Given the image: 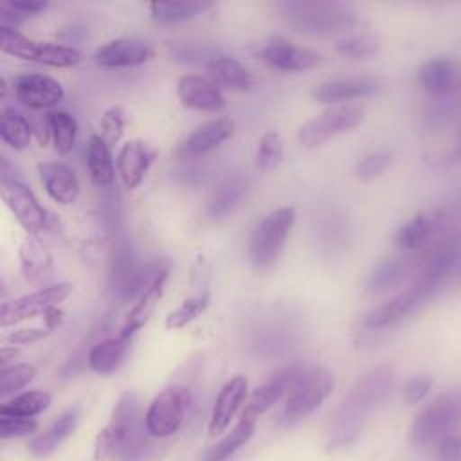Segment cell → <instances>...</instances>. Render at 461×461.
Segmentation results:
<instances>
[{"label": "cell", "mask_w": 461, "mask_h": 461, "mask_svg": "<svg viewBox=\"0 0 461 461\" xmlns=\"http://www.w3.org/2000/svg\"><path fill=\"white\" fill-rule=\"evenodd\" d=\"M43 321H45V328H49L50 331L56 330V328L63 322V310H61L59 306L50 308V310L43 315Z\"/></svg>", "instance_id": "51"}, {"label": "cell", "mask_w": 461, "mask_h": 461, "mask_svg": "<svg viewBox=\"0 0 461 461\" xmlns=\"http://www.w3.org/2000/svg\"><path fill=\"white\" fill-rule=\"evenodd\" d=\"M421 303H425L411 286L398 295L391 297L389 301L375 306L364 315V326L367 330H384L398 321H402L405 315H409L412 310H416Z\"/></svg>", "instance_id": "27"}, {"label": "cell", "mask_w": 461, "mask_h": 461, "mask_svg": "<svg viewBox=\"0 0 461 461\" xmlns=\"http://www.w3.org/2000/svg\"><path fill=\"white\" fill-rule=\"evenodd\" d=\"M193 396L184 385H171L158 393L149 403L144 420L146 429L153 438H169L184 423L191 407Z\"/></svg>", "instance_id": "9"}, {"label": "cell", "mask_w": 461, "mask_h": 461, "mask_svg": "<svg viewBox=\"0 0 461 461\" xmlns=\"http://www.w3.org/2000/svg\"><path fill=\"white\" fill-rule=\"evenodd\" d=\"M214 5V2H151L149 16L157 23L171 25L193 20L207 13Z\"/></svg>", "instance_id": "33"}, {"label": "cell", "mask_w": 461, "mask_h": 461, "mask_svg": "<svg viewBox=\"0 0 461 461\" xmlns=\"http://www.w3.org/2000/svg\"><path fill=\"white\" fill-rule=\"evenodd\" d=\"M40 180L47 194L59 205H72L81 191L79 178L76 171L61 160L40 162L38 164Z\"/></svg>", "instance_id": "23"}, {"label": "cell", "mask_w": 461, "mask_h": 461, "mask_svg": "<svg viewBox=\"0 0 461 461\" xmlns=\"http://www.w3.org/2000/svg\"><path fill=\"white\" fill-rule=\"evenodd\" d=\"M411 272V261L403 256H389L380 259L366 279V292L371 295H380L394 290Z\"/></svg>", "instance_id": "28"}, {"label": "cell", "mask_w": 461, "mask_h": 461, "mask_svg": "<svg viewBox=\"0 0 461 461\" xmlns=\"http://www.w3.org/2000/svg\"><path fill=\"white\" fill-rule=\"evenodd\" d=\"M38 375L32 364H13L0 369V398L5 402L9 396H16L27 387Z\"/></svg>", "instance_id": "40"}, {"label": "cell", "mask_w": 461, "mask_h": 461, "mask_svg": "<svg viewBox=\"0 0 461 461\" xmlns=\"http://www.w3.org/2000/svg\"><path fill=\"white\" fill-rule=\"evenodd\" d=\"M394 385V369L389 364L364 373L342 398L330 425V448L355 441L369 420L389 398Z\"/></svg>", "instance_id": "2"}, {"label": "cell", "mask_w": 461, "mask_h": 461, "mask_svg": "<svg viewBox=\"0 0 461 461\" xmlns=\"http://www.w3.org/2000/svg\"><path fill=\"white\" fill-rule=\"evenodd\" d=\"M176 95L182 106L196 112H221L227 104L223 90L207 76L185 74L176 83Z\"/></svg>", "instance_id": "20"}, {"label": "cell", "mask_w": 461, "mask_h": 461, "mask_svg": "<svg viewBox=\"0 0 461 461\" xmlns=\"http://www.w3.org/2000/svg\"><path fill=\"white\" fill-rule=\"evenodd\" d=\"M393 162V153L391 151H373L366 157H362L357 166H355V176L362 182H373L380 178L385 169Z\"/></svg>", "instance_id": "43"}, {"label": "cell", "mask_w": 461, "mask_h": 461, "mask_svg": "<svg viewBox=\"0 0 461 461\" xmlns=\"http://www.w3.org/2000/svg\"><path fill=\"white\" fill-rule=\"evenodd\" d=\"M74 285L68 281L49 285L36 292L25 294L22 297L4 301L0 306V326L9 328L20 324L27 319L45 315L50 308L59 306L72 294Z\"/></svg>", "instance_id": "10"}, {"label": "cell", "mask_w": 461, "mask_h": 461, "mask_svg": "<svg viewBox=\"0 0 461 461\" xmlns=\"http://www.w3.org/2000/svg\"><path fill=\"white\" fill-rule=\"evenodd\" d=\"M2 198L27 234L38 236L47 227L49 216L45 207L20 178L2 180Z\"/></svg>", "instance_id": "13"}, {"label": "cell", "mask_w": 461, "mask_h": 461, "mask_svg": "<svg viewBox=\"0 0 461 461\" xmlns=\"http://www.w3.org/2000/svg\"><path fill=\"white\" fill-rule=\"evenodd\" d=\"M254 427H256V420L241 414L234 429L223 439H220L216 445L205 450L202 461H227L240 447H243L250 439Z\"/></svg>", "instance_id": "36"}, {"label": "cell", "mask_w": 461, "mask_h": 461, "mask_svg": "<svg viewBox=\"0 0 461 461\" xmlns=\"http://www.w3.org/2000/svg\"><path fill=\"white\" fill-rule=\"evenodd\" d=\"M249 178L241 173H234L229 175L227 178H223L211 193V196L207 198L205 203V214L212 220H223L225 216H229L240 203L241 200L247 196L249 193Z\"/></svg>", "instance_id": "26"}, {"label": "cell", "mask_w": 461, "mask_h": 461, "mask_svg": "<svg viewBox=\"0 0 461 461\" xmlns=\"http://www.w3.org/2000/svg\"><path fill=\"white\" fill-rule=\"evenodd\" d=\"M438 461H461V436L450 434L436 445Z\"/></svg>", "instance_id": "48"}, {"label": "cell", "mask_w": 461, "mask_h": 461, "mask_svg": "<svg viewBox=\"0 0 461 461\" xmlns=\"http://www.w3.org/2000/svg\"><path fill=\"white\" fill-rule=\"evenodd\" d=\"M130 346L131 339L121 333L117 337H106L88 349L86 362L90 369L95 371L97 375H112L122 366L130 351Z\"/></svg>", "instance_id": "29"}, {"label": "cell", "mask_w": 461, "mask_h": 461, "mask_svg": "<svg viewBox=\"0 0 461 461\" xmlns=\"http://www.w3.org/2000/svg\"><path fill=\"white\" fill-rule=\"evenodd\" d=\"M418 85L430 95L443 97L454 90L456 65L447 56H438L425 61L416 72Z\"/></svg>", "instance_id": "30"}, {"label": "cell", "mask_w": 461, "mask_h": 461, "mask_svg": "<svg viewBox=\"0 0 461 461\" xmlns=\"http://www.w3.org/2000/svg\"><path fill=\"white\" fill-rule=\"evenodd\" d=\"M234 133V121L227 115L214 117L196 126L176 148L178 158H194L220 148Z\"/></svg>", "instance_id": "19"}, {"label": "cell", "mask_w": 461, "mask_h": 461, "mask_svg": "<svg viewBox=\"0 0 461 461\" xmlns=\"http://www.w3.org/2000/svg\"><path fill=\"white\" fill-rule=\"evenodd\" d=\"M38 423L34 418H16V416H0V438H16L27 436L36 430Z\"/></svg>", "instance_id": "45"}, {"label": "cell", "mask_w": 461, "mask_h": 461, "mask_svg": "<svg viewBox=\"0 0 461 461\" xmlns=\"http://www.w3.org/2000/svg\"><path fill=\"white\" fill-rule=\"evenodd\" d=\"M380 38L369 32L348 34L335 43V50L349 59H366L380 50Z\"/></svg>", "instance_id": "41"}, {"label": "cell", "mask_w": 461, "mask_h": 461, "mask_svg": "<svg viewBox=\"0 0 461 461\" xmlns=\"http://www.w3.org/2000/svg\"><path fill=\"white\" fill-rule=\"evenodd\" d=\"M461 423V396L443 393L427 403L414 418L411 439L416 447L438 445L443 438L454 434Z\"/></svg>", "instance_id": "6"}, {"label": "cell", "mask_w": 461, "mask_h": 461, "mask_svg": "<svg viewBox=\"0 0 461 461\" xmlns=\"http://www.w3.org/2000/svg\"><path fill=\"white\" fill-rule=\"evenodd\" d=\"M52 402L50 393L47 391H25L0 403V416H16V418H34L36 414L49 409Z\"/></svg>", "instance_id": "37"}, {"label": "cell", "mask_w": 461, "mask_h": 461, "mask_svg": "<svg viewBox=\"0 0 461 461\" xmlns=\"http://www.w3.org/2000/svg\"><path fill=\"white\" fill-rule=\"evenodd\" d=\"M47 335H50L49 328H22V330H14L13 333H9L5 337L7 342L11 344H29V342H38L41 339H45Z\"/></svg>", "instance_id": "49"}, {"label": "cell", "mask_w": 461, "mask_h": 461, "mask_svg": "<svg viewBox=\"0 0 461 461\" xmlns=\"http://www.w3.org/2000/svg\"><path fill=\"white\" fill-rule=\"evenodd\" d=\"M158 157V149L153 142L144 139H130L121 144L115 158L117 175L124 187L137 189L146 175L149 173L151 166Z\"/></svg>", "instance_id": "15"}, {"label": "cell", "mask_w": 461, "mask_h": 461, "mask_svg": "<svg viewBox=\"0 0 461 461\" xmlns=\"http://www.w3.org/2000/svg\"><path fill=\"white\" fill-rule=\"evenodd\" d=\"M13 90L16 99L31 110L52 108L65 97V88L58 79L38 72L20 74L13 83Z\"/></svg>", "instance_id": "17"}, {"label": "cell", "mask_w": 461, "mask_h": 461, "mask_svg": "<svg viewBox=\"0 0 461 461\" xmlns=\"http://www.w3.org/2000/svg\"><path fill=\"white\" fill-rule=\"evenodd\" d=\"M79 421V407H70L67 409L59 418L54 420V423L38 438H34L29 445L31 452L34 456H47L49 452H52L65 438H68L76 425Z\"/></svg>", "instance_id": "32"}, {"label": "cell", "mask_w": 461, "mask_h": 461, "mask_svg": "<svg viewBox=\"0 0 461 461\" xmlns=\"http://www.w3.org/2000/svg\"><path fill=\"white\" fill-rule=\"evenodd\" d=\"M382 90V83L371 76H349L328 79L313 86L312 99L321 104H346V101L364 99L376 95Z\"/></svg>", "instance_id": "16"}, {"label": "cell", "mask_w": 461, "mask_h": 461, "mask_svg": "<svg viewBox=\"0 0 461 461\" xmlns=\"http://www.w3.org/2000/svg\"><path fill=\"white\" fill-rule=\"evenodd\" d=\"M155 49L148 40L122 36L106 41L94 52V61L104 68L137 67L153 59Z\"/></svg>", "instance_id": "18"}, {"label": "cell", "mask_w": 461, "mask_h": 461, "mask_svg": "<svg viewBox=\"0 0 461 461\" xmlns=\"http://www.w3.org/2000/svg\"><path fill=\"white\" fill-rule=\"evenodd\" d=\"M32 126L29 119L14 110L4 108L0 113V139L14 151H23L32 140Z\"/></svg>", "instance_id": "34"}, {"label": "cell", "mask_w": 461, "mask_h": 461, "mask_svg": "<svg viewBox=\"0 0 461 461\" xmlns=\"http://www.w3.org/2000/svg\"><path fill=\"white\" fill-rule=\"evenodd\" d=\"M432 376L430 375H416L412 378H409L403 385V398L407 403L414 405L420 403L432 389Z\"/></svg>", "instance_id": "47"}, {"label": "cell", "mask_w": 461, "mask_h": 461, "mask_svg": "<svg viewBox=\"0 0 461 461\" xmlns=\"http://www.w3.org/2000/svg\"><path fill=\"white\" fill-rule=\"evenodd\" d=\"M137 394L126 391L117 400L108 425L97 434L94 456L95 459L153 461L158 454V447L151 443Z\"/></svg>", "instance_id": "1"}, {"label": "cell", "mask_w": 461, "mask_h": 461, "mask_svg": "<svg viewBox=\"0 0 461 461\" xmlns=\"http://www.w3.org/2000/svg\"><path fill=\"white\" fill-rule=\"evenodd\" d=\"M18 353H20V349L14 348V346H2V349H0V364H2V367H5L7 362L11 358H14Z\"/></svg>", "instance_id": "52"}, {"label": "cell", "mask_w": 461, "mask_h": 461, "mask_svg": "<svg viewBox=\"0 0 461 461\" xmlns=\"http://www.w3.org/2000/svg\"><path fill=\"white\" fill-rule=\"evenodd\" d=\"M274 9L290 27L313 36L351 32L362 23L353 5L337 0H281Z\"/></svg>", "instance_id": "3"}, {"label": "cell", "mask_w": 461, "mask_h": 461, "mask_svg": "<svg viewBox=\"0 0 461 461\" xmlns=\"http://www.w3.org/2000/svg\"><path fill=\"white\" fill-rule=\"evenodd\" d=\"M459 270H461V259H459Z\"/></svg>", "instance_id": "55"}, {"label": "cell", "mask_w": 461, "mask_h": 461, "mask_svg": "<svg viewBox=\"0 0 461 461\" xmlns=\"http://www.w3.org/2000/svg\"><path fill=\"white\" fill-rule=\"evenodd\" d=\"M7 4L14 11L23 14L25 18L32 16V14H40L49 7V2H45V0H13V2H7Z\"/></svg>", "instance_id": "50"}, {"label": "cell", "mask_w": 461, "mask_h": 461, "mask_svg": "<svg viewBox=\"0 0 461 461\" xmlns=\"http://www.w3.org/2000/svg\"><path fill=\"white\" fill-rule=\"evenodd\" d=\"M142 272L144 268L137 261L131 241L124 232H119L113 241L108 274V288L112 297L119 303L133 301L142 281Z\"/></svg>", "instance_id": "11"}, {"label": "cell", "mask_w": 461, "mask_h": 461, "mask_svg": "<svg viewBox=\"0 0 461 461\" xmlns=\"http://www.w3.org/2000/svg\"><path fill=\"white\" fill-rule=\"evenodd\" d=\"M113 187V185H112ZM112 187H106L103 189L104 194H103V202H101V209H103V218H104V223L110 227V229H117L121 227V218H122V212H121V198H119V193L113 191Z\"/></svg>", "instance_id": "46"}, {"label": "cell", "mask_w": 461, "mask_h": 461, "mask_svg": "<svg viewBox=\"0 0 461 461\" xmlns=\"http://www.w3.org/2000/svg\"><path fill=\"white\" fill-rule=\"evenodd\" d=\"M207 77L216 83L221 90H230V92H249L254 88V76L252 72L236 58L221 52L214 56L207 65H205Z\"/></svg>", "instance_id": "25"}, {"label": "cell", "mask_w": 461, "mask_h": 461, "mask_svg": "<svg viewBox=\"0 0 461 461\" xmlns=\"http://www.w3.org/2000/svg\"><path fill=\"white\" fill-rule=\"evenodd\" d=\"M283 160V139L277 131L270 130L261 135L254 153V167L258 171H274Z\"/></svg>", "instance_id": "39"}, {"label": "cell", "mask_w": 461, "mask_h": 461, "mask_svg": "<svg viewBox=\"0 0 461 461\" xmlns=\"http://www.w3.org/2000/svg\"><path fill=\"white\" fill-rule=\"evenodd\" d=\"M364 108L355 103L330 106L301 124L297 140L304 148H319L333 137L355 130L364 121Z\"/></svg>", "instance_id": "7"}, {"label": "cell", "mask_w": 461, "mask_h": 461, "mask_svg": "<svg viewBox=\"0 0 461 461\" xmlns=\"http://www.w3.org/2000/svg\"><path fill=\"white\" fill-rule=\"evenodd\" d=\"M5 94H7V83H5V77L2 76L0 77V99H5Z\"/></svg>", "instance_id": "53"}, {"label": "cell", "mask_w": 461, "mask_h": 461, "mask_svg": "<svg viewBox=\"0 0 461 461\" xmlns=\"http://www.w3.org/2000/svg\"><path fill=\"white\" fill-rule=\"evenodd\" d=\"M256 56L281 72H306L321 63V54L310 47L297 45L283 36H270L258 43Z\"/></svg>", "instance_id": "12"}, {"label": "cell", "mask_w": 461, "mask_h": 461, "mask_svg": "<svg viewBox=\"0 0 461 461\" xmlns=\"http://www.w3.org/2000/svg\"><path fill=\"white\" fill-rule=\"evenodd\" d=\"M335 387V376L330 369L322 366L304 367L297 376L288 394L285 396V405L279 414L283 425H294L312 414L322 402L331 394Z\"/></svg>", "instance_id": "5"}, {"label": "cell", "mask_w": 461, "mask_h": 461, "mask_svg": "<svg viewBox=\"0 0 461 461\" xmlns=\"http://www.w3.org/2000/svg\"><path fill=\"white\" fill-rule=\"evenodd\" d=\"M169 276V263L166 259H157L144 267L142 281L139 286V292L133 299V306L130 308L124 324L121 328V335L133 339V335L148 324V321L153 317L155 308L158 301L164 295V286Z\"/></svg>", "instance_id": "8"}, {"label": "cell", "mask_w": 461, "mask_h": 461, "mask_svg": "<svg viewBox=\"0 0 461 461\" xmlns=\"http://www.w3.org/2000/svg\"><path fill=\"white\" fill-rule=\"evenodd\" d=\"M86 167L92 182L101 187H112L115 180V169L112 157V148L104 142L101 135H92L86 144Z\"/></svg>", "instance_id": "31"}, {"label": "cell", "mask_w": 461, "mask_h": 461, "mask_svg": "<svg viewBox=\"0 0 461 461\" xmlns=\"http://www.w3.org/2000/svg\"><path fill=\"white\" fill-rule=\"evenodd\" d=\"M247 387H249L247 378L241 375H236L223 384V387L220 389L214 400L211 418H209L211 438H218L221 432H225V429L229 427V423L232 421V418L236 416V412L240 411V407L247 398Z\"/></svg>", "instance_id": "24"}, {"label": "cell", "mask_w": 461, "mask_h": 461, "mask_svg": "<svg viewBox=\"0 0 461 461\" xmlns=\"http://www.w3.org/2000/svg\"><path fill=\"white\" fill-rule=\"evenodd\" d=\"M169 54L180 63H203L207 65L214 56L221 54L218 47L193 41H175L169 45Z\"/></svg>", "instance_id": "42"}, {"label": "cell", "mask_w": 461, "mask_h": 461, "mask_svg": "<svg viewBox=\"0 0 461 461\" xmlns=\"http://www.w3.org/2000/svg\"><path fill=\"white\" fill-rule=\"evenodd\" d=\"M45 122H47L54 149L59 155H68L74 149L76 137H77L76 117L65 110H50L45 115Z\"/></svg>", "instance_id": "35"}, {"label": "cell", "mask_w": 461, "mask_h": 461, "mask_svg": "<svg viewBox=\"0 0 461 461\" xmlns=\"http://www.w3.org/2000/svg\"><path fill=\"white\" fill-rule=\"evenodd\" d=\"M456 155L461 157V124H459V137H457V149H456Z\"/></svg>", "instance_id": "54"}, {"label": "cell", "mask_w": 461, "mask_h": 461, "mask_svg": "<svg viewBox=\"0 0 461 461\" xmlns=\"http://www.w3.org/2000/svg\"><path fill=\"white\" fill-rule=\"evenodd\" d=\"M303 366L292 364L281 371H277L265 385L254 389V393L249 396L241 414L258 420L263 412H267L274 403H277L283 396L288 394L290 387L297 380V376L303 373Z\"/></svg>", "instance_id": "21"}, {"label": "cell", "mask_w": 461, "mask_h": 461, "mask_svg": "<svg viewBox=\"0 0 461 461\" xmlns=\"http://www.w3.org/2000/svg\"><path fill=\"white\" fill-rule=\"evenodd\" d=\"M211 303V292L209 288L200 290L198 294H194L193 297L182 301V304L175 310H171L164 321L166 330L175 331V330H182L187 324H191L193 321H196L207 308Z\"/></svg>", "instance_id": "38"}, {"label": "cell", "mask_w": 461, "mask_h": 461, "mask_svg": "<svg viewBox=\"0 0 461 461\" xmlns=\"http://www.w3.org/2000/svg\"><path fill=\"white\" fill-rule=\"evenodd\" d=\"M99 128H101V137L104 139V142L112 148L115 146L122 133H124V112L121 106H110L103 112L101 119H99Z\"/></svg>", "instance_id": "44"}, {"label": "cell", "mask_w": 461, "mask_h": 461, "mask_svg": "<svg viewBox=\"0 0 461 461\" xmlns=\"http://www.w3.org/2000/svg\"><path fill=\"white\" fill-rule=\"evenodd\" d=\"M452 216L447 211H421L407 220L394 234V245L402 250H416L429 245L439 234L454 230Z\"/></svg>", "instance_id": "14"}, {"label": "cell", "mask_w": 461, "mask_h": 461, "mask_svg": "<svg viewBox=\"0 0 461 461\" xmlns=\"http://www.w3.org/2000/svg\"><path fill=\"white\" fill-rule=\"evenodd\" d=\"M295 209L292 205H285L268 212L256 225L247 247L249 261L256 270H268L277 263L295 225Z\"/></svg>", "instance_id": "4"}, {"label": "cell", "mask_w": 461, "mask_h": 461, "mask_svg": "<svg viewBox=\"0 0 461 461\" xmlns=\"http://www.w3.org/2000/svg\"><path fill=\"white\" fill-rule=\"evenodd\" d=\"M18 258H20V268L25 281L40 288L49 286L47 283L54 276V259L47 245L38 236L27 234L22 240L18 249Z\"/></svg>", "instance_id": "22"}]
</instances>
